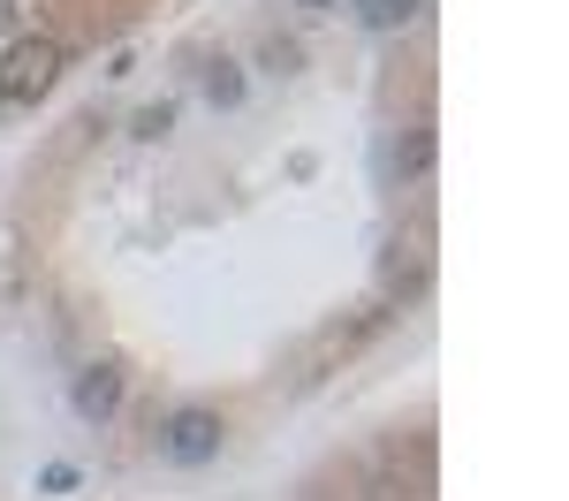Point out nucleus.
Listing matches in <instances>:
<instances>
[{
    "label": "nucleus",
    "instance_id": "obj_1",
    "mask_svg": "<svg viewBox=\"0 0 569 501\" xmlns=\"http://www.w3.org/2000/svg\"><path fill=\"white\" fill-rule=\"evenodd\" d=\"M53 77H61V46L53 39H23L0 53V99H39V91H53Z\"/></svg>",
    "mask_w": 569,
    "mask_h": 501
},
{
    "label": "nucleus",
    "instance_id": "obj_3",
    "mask_svg": "<svg viewBox=\"0 0 569 501\" xmlns=\"http://www.w3.org/2000/svg\"><path fill=\"white\" fill-rule=\"evenodd\" d=\"M114 403H122V372L114 364H91L84 380H77V410L84 418H114Z\"/></svg>",
    "mask_w": 569,
    "mask_h": 501
},
{
    "label": "nucleus",
    "instance_id": "obj_4",
    "mask_svg": "<svg viewBox=\"0 0 569 501\" xmlns=\"http://www.w3.org/2000/svg\"><path fill=\"white\" fill-rule=\"evenodd\" d=\"M357 23L365 31H402V23H418V0H357Z\"/></svg>",
    "mask_w": 569,
    "mask_h": 501
},
{
    "label": "nucleus",
    "instance_id": "obj_5",
    "mask_svg": "<svg viewBox=\"0 0 569 501\" xmlns=\"http://www.w3.org/2000/svg\"><path fill=\"white\" fill-rule=\"evenodd\" d=\"M395 168H402V176H426V168H433V130H410V144L395 152Z\"/></svg>",
    "mask_w": 569,
    "mask_h": 501
},
{
    "label": "nucleus",
    "instance_id": "obj_6",
    "mask_svg": "<svg viewBox=\"0 0 569 501\" xmlns=\"http://www.w3.org/2000/svg\"><path fill=\"white\" fill-rule=\"evenodd\" d=\"M176 130V107H152V114H137V137H168Z\"/></svg>",
    "mask_w": 569,
    "mask_h": 501
},
{
    "label": "nucleus",
    "instance_id": "obj_7",
    "mask_svg": "<svg viewBox=\"0 0 569 501\" xmlns=\"http://www.w3.org/2000/svg\"><path fill=\"white\" fill-rule=\"evenodd\" d=\"M206 91H213V107H236V99H243V84H236V77H213Z\"/></svg>",
    "mask_w": 569,
    "mask_h": 501
},
{
    "label": "nucleus",
    "instance_id": "obj_8",
    "mask_svg": "<svg viewBox=\"0 0 569 501\" xmlns=\"http://www.w3.org/2000/svg\"><path fill=\"white\" fill-rule=\"evenodd\" d=\"M297 8H335V0H297Z\"/></svg>",
    "mask_w": 569,
    "mask_h": 501
},
{
    "label": "nucleus",
    "instance_id": "obj_2",
    "mask_svg": "<svg viewBox=\"0 0 569 501\" xmlns=\"http://www.w3.org/2000/svg\"><path fill=\"white\" fill-rule=\"evenodd\" d=\"M220 433H228V425H220L213 410H176V418H168V433H160V449L176 455V463H213Z\"/></svg>",
    "mask_w": 569,
    "mask_h": 501
}]
</instances>
